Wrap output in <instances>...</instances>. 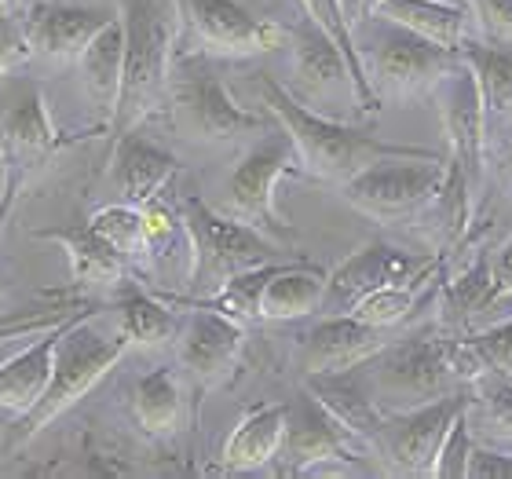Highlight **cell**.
I'll use <instances>...</instances> for the list:
<instances>
[{
    "mask_svg": "<svg viewBox=\"0 0 512 479\" xmlns=\"http://www.w3.org/2000/svg\"><path fill=\"white\" fill-rule=\"evenodd\" d=\"M180 4L176 0H121L125 22V66L121 92L110 114V147L150 118L169 96L172 48L180 37Z\"/></svg>",
    "mask_w": 512,
    "mask_h": 479,
    "instance_id": "obj_1",
    "label": "cell"
},
{
    "mask_svg": "<svg viewBox=\"0 0 512 479\" xmlns=\"http://www.w3.org/2000/svg\"><path fill=\"white\" fill-rule=\"evenodd\" d=\"M256 88H260V99L271 110V118L286 128L289 136H293V143H297L300 169L308 172V176H315V180L348 183L355 172H363L366 165H374L381 158H428L432 154V150H421V147L384 143V139L366 136V132L341 125V121L319 118L297 96H289L275 77L264 74L256 81Z\"/></svg>",
    "mask_w": 512,
    "mask_h": 479,
    "instance_id": "obj_2",
    "label": "cell"
},
{
    "mask_svg": "<svg viewBox=\"0 0 512 479\" xmlns=\"http://www.w3.org/2000/svg\"><path fill=\"white\" fill-rule=\"evenodd\" d=\"M99 311H88L81 319H74L59 333V344H55V362H52V381L44 388V395L37 403L19 414V425H15V443H30L41 428H48L59 414H66L74 403H81L92 388H96L103 377H107L125 352L132 348L125 333H103L96 326Z\"/></svg>",
    "mask_w": 512,
    "mask_h": 479,
    "instance_id": "obj_3",
    "label": "cell"
},
{
    "mask_svg": "<svg viewBox=\"0 0 512 479\" xmlns=\"http://www.w3.org/2000/svg\"><path fill=\"white\" fill-rule=\"evenodd\" d=\"M180 224L191 238V293L198 297L216 293L238 271L271 264L275 242L264 231L205 205L198 194H187L180 202Z\"/></svg>",
    "mask_w": 512,
    "mask_h": 479,
    "instance_id": "obj_4",
    "label": "cell"
},
{
    "mask_svg": "<svg viewBox=\"0 0 512 479\" xmlns=\"http://www.w3.org/2000/svg\"><path fill=\"white\" fill-rule=\"evenodd\" d=\"M454 381H458L454 341L439 337L436 330H425L399 344H384L370 359L366 388L384 414H395V410H414L447 395Z\"/></svg>",
    "mask_w": 512,
    "mask_h": 479,
    "instance_id": "obj_5",
    "label": "cell"
},
{
    "mask_svg": "<svg viewBox=\"0 0 512 479\" xmlns=\"http://www.w3.org/2000/svg\"><path fill=\"white\" fill-rule=\"evenodd\" d=\"M77 136L59 132L48 114V99L41 85H26L8 99L0 114V158H4V194H0V231L15 213L19 198L37 176L48 169V161L66 150Z\"/></svg>",
    "mask_w": 512,
    "mask_h": 479,
    "instance_id": "obj_6",
    "label": "cell"
},
{
    "mask_svg": "<svg viewBox=\"0 0 512 479\" xmlns=\"http://www.w3.org/2000/svg\"><path fill=\"white\" fill-rule=\"evenodd\" d=\"M359 55H363L366 77H370L377 99H410L432 92L439 85V77H447L461 63V52H450L443 44L428 41V37L406 30L392 19L370 26L366 48L359 44Z\"/></svg>",
    "mask_w": 512,
    "mask_h": 479,
    "instance_id": "obj_7",
    "label": "cell"
},
{
    "mask_svg": "<svg viewBox=\"0 0 512 479\" xmlns=\"http://www.w3.org/2000/svg\"><path fill=\"white\" fill-rule=\"evenodd\" d=\"M169 96L183 132H191L194 139L224 143V139L246 136V132H260L264 128L260 114L238 107L235 99H231L220 70L205 55L172 59Z\"/></svg>",
    "mask_w": 512,
    "mask_h": 479,
    "instance_id": "obj_8",
    "label": "cell"
},
{
    "mask_svg": "<svg viewBox=\"0 0 512 479\" xmlns=\"http://www.w3.org/2000/svg\"><path fill=\"white\" fill-rule=\"evenodd\" d=\"M300 169L297 143L286 128L278 125V132L264 136L249 150L246 158L238 161L235 172L224 183V205L220 213L235 216L242 224H253L264 235H289V224L275 209V187L282 176Z\"/></svg>",
    "mask_w": 512,
    "mask_h": 479,
    "instance_id": "obj_9",
    "label": "cell"
},
{
    "mask_svg": "<svg viewBox=\"0 0 512 479\" xmlns=\"http://www.w3.org/2000/svg\"><path fill=\"white\" fill-rule=\"evenodd\" d=\"M443 176H447V165H443L439 154H428V158H381L374 165H366L363 172H355L348 183H341V191L359 213L392 220V216L417 213V209L436 202Z\"/></svg>",
    "mask_w": 512,
    "mask_h": 479,
    "instance_id": "obj_10",
    "label": "cell"
},
{
    "mask_svg": "<svg viewBox=\"0 0 512 479\" xmlns=\"http://www.w3.org/2000/svg\"><path fill=\"white\" fill-rule=\"evenodd\" d=\"M469 406H472V392L461 388V392L439 395V399L414 406V410L384 414L381 436H377L374 447L388 458L392 469L410 472V476H428L439 447H443V439H447L450 425H454Z\"/></svg>",
    "mask_w": 512,
    "mask_h": 479,
    "instance_id": "obj_11",
    "label": "cell"
},
{
    "mask_svg": "<svg viewBox=\"0 0 512 479\" xmlns=\"http://www.w3.org/2000/svg\"><path fill=\"white\" fill-rule=\"evenodd\" d=\"M352 432L304 388L297 403L286 406V436L275 458L282 461V476H304L326 461H352Z\"/></svg>",
    "mask_w": 512,
    "mask_h": 479,
    "instance_id": "obj_12",
    "label": "cell"
},
{
    "mask_svg": "<svg viewBox=\"0 0 512 479\" xmlns=\"http://www.w3.org/2000/svg\"><path fill=\"white\" fill-rule=\"evenodd\" d=\"M432 92H436L439 118H443V132L450 143V161L465 172V180L476 191L483 180V125H487L476 77L469 66L458 63L447 77H439Z\"/></svg>",
    "mask_w": 512,
    "mask_h": 479,
    "instance_id": "obj_13",
    "label": "cell"
},
{
    "mask_svg": "<svg viewBox=\"0 0 512 479\" xmlns=\"http://www.w3.org/2000/svg\"><path fill=\"white\" fill-rule=\"evenodd\" d=\"M183 22L194 30V37L224 55H256L271 52L282 44L286 30L278 22L256 19L235 0H176Z\"/></svg>",
    "mask_w": 512,
    "mask_h": 479,
    "instance_id": "obj_14",
    "label": "cell"
},
{
    "mask_svg": "<svg viewBox=\"0 0 512 479\" xmlns=\"http://www.w3.org/2000/svg\"><path fill=\"white\" fill-rule=\"evenodd\" d=\"M384 330L370 326V322L348 315H330V319L315 322L304 333V348H300V366L304 377L311 373H344L359 370L374 359L384 348Z\"/></svg>",
    "mask_w": 512,
    "mask_h": 479,
    "instance_id": "obj_15",
    "label": "cell"
},
{
    "mask_svg": "<svg viewBox=\"0 0 512 479\" xmlns=\"http://www.w3.org/2000/svg\"><path fill=\"white\" fill-rule=\"evenodd\" d=\"M432 260L414 253H403L388 242H370L363 245L359 253H352L333 275H326V300L333 304H344L352 311V304L366 293H374L381 286H392V282H406L414 278L417 271H425Z\"/></svg>",
    "mask_w": 512,
    "mask_h": 479,
    "instance_id": "obj_16",
    "label": "cell"
},
{
    "mask_svg": "<svg viewBox=\"0 0 512 479\" xmlns=\"http://www.w3.org/2000/svg\"><path fill=\"white\" fill-rule=\"evenodd\" d=\"M187 308H191V319L183 330L180 359L198 384H216L235 370L242 344H246V330L242 322L227 319L213 308H194V304Z\"/></svg>",
    "mask_w": 512,
    "mask_h": 479,
    "instance_id": "obj_17",
    "label": "cell"
},
{
    "mask_svg": "<svg viewBox=\"0 0 512 479\" xmlns=\"http://www.w3.org/2000/svg\"><path fill=\"white\" fill-rule=\"evenodd\" d=\"M110 19H114L110 11L81 8V4H33L30 15L22 22H26V37H30L33 52L74 63L77 55H81V48Z\"/></svg>",
    "mask_w": 512,
    "mask_h": 479,
    "instance_id": "obj_18",
    "label": "cell"
},
{
    "mask_svg": "<svg viewBox=\"0 0 512 479\" xmlns=\"http://www.w3.org/2000/svg\"><path fill=\"white\" fill-rule=\"evenodd\" d=\"M96 308L77 311L74 319L88 315ZM74 319L59 322V326H48V330L33 333V344L22 348L19 355H11L8 362H0V410H11V414H26L37 399L44 395L48 381H52V362H55V344H59V333L70 326Z\"/></svg>",
    "mask_w": 512,
    "mask_h": 479,
    "instance_id": "obj_19",
    "label": "cell"
},
{
    "mask_svg": "<svg viewBox=\"0 0 512 479\" xmlns=\"http://www.w3.org/2000/svg\"><path fill=\"white\" fill-rule=\"evenodd\" d=\"M110 158H114V172H118L121 194L128 198V205H147L150 198H158L161 187L180 169V161L172 158L169 150L150 143L147 136H136V128L110 147Z\"/></svg>",
    "mask_w": 512,
    "mask_h": 479,
    "instance_id": "obj_20",
    "label": "cell"
},
{
    "mask_svg": "<svg viewBox=\"0 0 512 479\" xmlns=\"http://www.w3.org/2000/svg\"><path fill=\"white\" fill-rule=\"evenodd\" d=\"M337 421H341L355 439H363L374 447L384 425V410L374 403V395L363 381H355L352 370L344 373H311L304 384Z\"/></svg>",
    "mask_w": 512,
    "mask_h": 479,
    "instance_id": "obj_21",
    "label": "cell"
},
{
    "mask_svg": "<svg viewBox=\"0 0 512 479\" xmlns=\"http://www.w3.org/2000/svg\"><path fill=\"white\" fill-rule=\"evenodd\" d=\"M44 242L63 245L70 256V271H74L77 286H114L125 278V256L99 235L92 224H70L55 227V231H37Z\"/></svg>",
    "mask_w": 512,
    "mask_h": 479,
    "instance_id": "obj_22",
    "label": "cell"
},
{
    "mask_svg": "<svg viewBox=\"0 0 512 479\" xmlns=\"http://www.w3.org/2000/svg\"><path fill=\"white\" fill-rule=\"evenodd\" d=\"M282 436H286V406H253L238 428L227 436L224 443V461L227 472H249L260 469L267 461H275L278 447H282Z\"/></svg>",
    "mask_w": 512,
    "mask_h": 479,
    "instance_id": "obj_23",
    "label": "cell"
},
{
    "mask_svg": "<svg viewBox=\"0 0 512 479\" xmlns=\"http://www.w3.org/2000/svg\"><path fill=\"white\" fill-rule=\"evenodd\" d=\"M74 63L81 66L85 88L88 96L96 99V107L103 114H114V103H118V92H121V66H125V22L114 15L81 48V55H77Z\"/></svg>",
    "mask_w": 512,
    "mask_h": 479,
    "instance_id": "obj_24",
    "label": "cell"
},
{
    "mask_svg": "<svg viewBox=\"0 0 512 479\" xmlns=\"http://www.w3.org/2000/svg\"><path fill=\"white\" fill-rule=\"evenodd\" d=\"M326 300V275L308 264H278L260 293V319H300Z\"/></svg>",
    "mask_w": 512,
    "mask_h": 479,
    "instance_id": "obj_25",
    "label": "cell"
},
{
    "mask_svg": "<svg viewBox=\"0 0 512 479\" xmlns=\"http://www.w3.org/2000/svg\"><path fill=\"white\" fill-rule=\"evenodd\" d=\"M293 70H297L304 92H330L337 85H352V70L333 37L315 22H304L293 30Z\"/></svg>",
    "mask_w": 512,
    "mask_h": 479,
    "instance_id": "obj_26",
    "label": "cell"
},
{
    "mask_svg": "<svg viewBox=\"0 0 512 479\" xmlns=\"http://www.w3.org/2000/svg\"><path fill=\"white\" fill-rule=\"evenodd\" d=\"M381 19H392L406 30L421 33L428 41L443 44L450 52H461V37H465V8L447 4V0H384L377 8Z\"/></svg>",
    "mask_w": 512,
    "mask_h": 479,
    "instance_id": "obj_27",
    "label": "cell"
},
{
    "mask_svg": "<svg viewBox=\"0 0 512 479\" xmlns=\"http://www.w3.org/2000/svg\"><path fill=\"white\" fill-rule=\"evenodd\" d=\"M132 414H136L139 428L150 436H169L172 428L180 425L183 392L169 366H158V370L139 377L136 388H132Z\"/></svg>",
    "mask_w": 512,
    "mask_h": 479,
    "instance_id": "obj_28",
    "label": "cell"
},
{
    "mask_svg": "<svg viewBox=\"0 0 512 479\" xmlns=\"http://www.w3.org/2000/svg\"><path fill=\"white\" fill-rule=\"evenodd\" d=\"M300 4H304V11H308V19L330 33L333 44H337V48L344 52V59H348V70H352V92H355V99H359V110L374 114V110L381 107V99H377L374 85H370V77H366L363 55H359V44H355V30H352V22L344 19L341 0H300Z\"/></svg>",
    "mask_w": 512,
    "mask_h": 479,
    "instance_id": "obj_29",
    "label": "cell"
},
{
    "mask_svg": "<svg viewBox=\"0 0 512 479\" xmlns=\"http://www.w3.org/2000/svg\"><path fill=\"white\" fill-rule=\"evenodd\" d=\"M461 63L469 66L480 88L483 110L491 118H505L512 110V52L498 48V44H461Z\"/></svg>",
    "mask_w": 512,
    "mask_h": 479,
    "instance_id": "obj_30",
    "label": "cell"
},
{
    "mask_svg": "<svg viewBox=\"0 0 512 479\" xmlns=\"http://www.w3.org/2000/svg\"><path fill=\"white\" fill-rule=\"evenodd\" d=\"M278 264H260V267H249V271H238L224 282V286L209 293V297H198V300H176V304H194V308H213L220 315L235 322H253L260 319V293H264L267 278L275 271Z\"/></svg>",
    "mask_w": 512,
    "mask_h": 479,
    "instance_id": "obj_31",
    "label": "cell"
},
{
    "mask_svg": "<svg viewBox=\"0 0 512 479\" xmlns=\"http://www.w3.org/2000/svg\"><path fill=\"white\" fill-rule=\"evenodd\" d=\"M439 271V260L425 267V271H417L414 278H406V282H392V286H381L374 293H366L352 304V315L355 319L370 322L377 330H388L395 322H403L410 311H414L417 297H421V286H425L428 278Z\"/></svg>",
    "mask_w": 512,
    "mask_h": 479,
    "instance_id": "obj_32",
    "label": "cell"
},
{
    "mask_svg": "<svg viewBox=\"0 0 512 479\" xmlns=\"http://www.w3.org/2000/svg\"><path fill=\"white\" fill-rule=\"evenodd\" d=\"M118 311H121V333L128 337V344L154 348V344H165L176 333V311L169 304H161L158 297H150V293L128 289L125 297H121Z\"/></svg>",
    "mask_w": 512,
    "mask_h": 479,
    "instance_id": "obj_33",
    "label": "cell"
},
{
    "mask_svg": "<svg viewBox=\"0 0 512 479\" xmlns=\"http://www.w3.org/2000/svg\"><path fill=\"white\" fill-rule=\"evenodd\" d=\"M498 300V289H494L491 264L480 260L476 267H469L458 282L447 286V322L450 326H469L480 311H487Z\"/></svg>",
    "mask_w": 512,
    "mask_h": 479,
    "instance_id": "obj_34",
    "label": "cell"
},
{
    "mask_svg": "<svg viewBox=\"0 0 512 479\" xmlns=\"http://www.w3.org/2000/svg\"><path fill=\"white\" fill-rule=\"evenodd\" d=\"M88 224L96 227L99 235L107 238L125 260H136L150 249L147 245V227H143V209L139 205H103Z\"/></svg>",
    "mask_w": 512,
    "mask_h": 479,
    "instance_id": "obj_35",
    "label": "cell"
},
{
    "mask_svg": "<svg viewBox=\"0 0 512 479\" xmlns=\"http://www.w3.org/2000/svg\"><path fill=\"white\" fill-rule=\"evenodd\" d=\"M476 395H480L487 425L502 439H512V377L502 370H483L476 377Z\"/></svg>",
    "mask_w": 512,
    "mask_h": 479,
    "instance_id": "obj_36",
    "label": "cell"
},
{
    "mask_svg": "<svg viewBox=\"0 0 512 479\" xmlns=\"http://www.w3.org/2000/svg\"><path fill=\"white\" fill-rule=\"evenodd\" d=\"M469 414V410H465ZM465 414L450 425L447 439H443V447H439L436 461H432V472L428 476H439V479H469V454H472V439H469V421Z\"/></svg>",
    "mask_w": 512,
    "mask_h": 479,
    "instance_id": "obj_37",
    "label": "cell"
},
{
    "mask_svg": "<svg viewBox=\"0 0 512 479\" xmlns=\"http://www.w3.org/2000/svg\"><path fill=\"white\" fill-rule=\"evenodd\" d=\"M476 22L487 44L512 48V0H472Z\"/></svg>",
    "mask_w": 512,
    "mask_h": 479,
    "instance_id": "obj_38",
    "label": "cell"
},
{
    "mask_svg": "<svg viewBox=\"0 0 512 479\" xmlns=\"http://www.w3.org/2000/svg\"><path fill=\"white\" fill-rule=\"evenodd\" d=\"M77 311H85V308H63V311L55 308V311H33V315H8V319L0 322V344L26 341V337L48 330V326H59V322L74 319Z\"/></svg>",
    "mask_w": 512,
    "mask_h": 479,
    "instance_id": "obj_39",
    "label": "cell"
},
{
    "mask_svg": "<svg viewBox=\"0 0 512 479\" xmlns=\"http://www.w3.org/2000/svg\"><path fill=\"white\" fill-rule=\"evenodd\" d=\"M30 37H26V22L15 19L11 11H0V74H8L11 66H19L30 55Z\"/></svg>",
    "mask_w": 512,
    "mask_h": 479,
    "instance_id": "obj_40",
    "label": "cell"
},
{
    "mask_svg": "<svg viewBox=\"0 0 512 479\" xmlns=\"http://www.w3.org/2000/svg\"><path fill=\"white\" fill-rule=\"evenodd\" d=\"M143 209V227H147V245L150 249H158L172 238L176 231V216H172L169 205H161L158 198H150L147 205H139Z\"/></svg>",
    "mask_w": 512,
    "mask_h": 479,
    "instance_id": "obj_41",
    "label": "cell"
},
{
    "mask_svg": "<svg viewBox=\"0 0 512 479\" xmlns=\"http://www.w3.org/2000/svg\"><path fill=\"white\" fill-rule=\"evenodd\" d=\"M469 479H512V454H498V450L472 447Z\"/></svg>",
    "mask_w": 512,
    "mask_h": 479,
    "instance_id": "obj_42",
    "label": "cell"
},
{
    "mask_svg": "<svg viewBox=\"0 0 512 479\" xmlns=\"http://www.w3.org/2000/svg\"><path fill=\"white\" fill-rule=\"evenodd\" d=\"M487 264H491V278H494V289H498V300L509 297L512 293V238L494 256H487Z\"/></svg>",
    "mask_w": 512,
    "mask_h": 479,
    "instance_id": "obj_43",
    "label": "cell"
},
{
    "mask_svg": "<svg viewBox=\"0 0 512 479\" xmlns=\"http://www.w3.org/2000/svg\"><path fill=\"white\" fill-rule=\"evenodd\" d=\"M381 4H384V0H341L344 19L352 22V30H355V26H363L366 19H374Z\"/></svg>",
    "mask_w": 512,
    "mask_h": 479,
    "instance_id": "obj_44",
    "label": "cell"
},
{
    "mask_svg": "<svg viewBox=\"0 0 512 479\" xmlns=\"http://www.w3.org/2000/svg\"><path fill=\"white\" fill-rule=\"evenodd\" d=\"M11 4H19V0H0V11H8Z\"/></svg>",
    "mask_w": 512,
    "mask_h": 479,
    "instance_id": "obj_45",
    "label": "cell"
},
{
    "mask_svg": "<svg viewBox=\"0 0 512 479\" xmlns=\"http://www.w3.org/2000/svg\"><path fill=\"white\" fill-rule=\"evenodd\" d=\"M0 183H4V158H0Z\"/></svg>",
    "mask_w": 512,
    "mask_h": 479,
    "instance_id": "obj_46",
    "label": "cell"
},
{
    "mask_svg": "<svg viewBox=\"0 0 512 479\" xmlns=\"http://www.w3.org/2000/svg\"><path fill=\"white\" fill-rule=\"evenodd\" d=\"M509 154H512V139H509Z\"/></svg>",
    "mask_w": 512,
    "mask_h": 479,
    "instance_id": "obj_47",
    "label": "cell"
}]
</instances>
